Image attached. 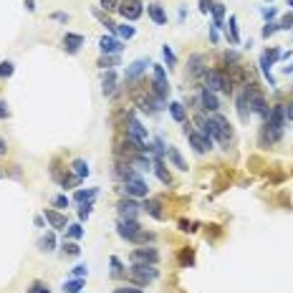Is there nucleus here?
<instances>
[{"mask_svg":"<svg viewBox=\"0 0 293 293\" xmlns=\"http://www.w3.org/2000/svg\"><path fill=\"white\" fill-rule=\"evenodd\" d=\"M162 56H164V61H167V69L177 66V56H175V51H172L170 46H162Z\"/></svg>","mask_w":293,"mask_h":293,"instance_id":"4c0bfd02","label":"nucleus"},{"mask_svg":"<svg viewBox=\"0 0 293 293\" xmlns=\"http://www.w3.org/2000/svg\"><path fill=\"white\" fill-rule=\"evenodd\" d=\"M114 64H116V56H104L101 53V58H99V66L101 69H111Z\"/></svg>","mask_w":293,"mask_h":293,"instance_id":"09e8293b","label":"nucleus"},{"mask_svg":"<svg viewBox=\"0 0 293 293\" xmlns=\"http://www.w3.org/2000/svg\"><path fill=\"white\" fill-rule=\"evenodd\" d=\"M109 263H111V276H114V278H127V268H124V263H121L116 256H111Z\"/></svg>","mask_w":293,"mask_h":293,"instance_id":"c756f323","label":"nucleus"},{"mask_svg":"<svg viewBox=\"0 0 293 293\" xmlns=\"http://www.w3.org/2000/svg\"><path fill=\"white\" fill-rule=\"evenodd\" d=\"M227 31H230V43H240V31H238V18H227Z\"/></svg>","mask_w":293,"mask_h":293,"instance_id":"7c9ffc66","label":"nucleus"},{"mask_svg":"<svg viewBox=\"0 0 293 293\" xmlns=\"http://www.w3.org/2000/svg\"><path fill=\"white\" fill-rule=\"evenodd\" d=\"M134 36H137L134 26H127V23H124V26L116 28V38H121V40H129V38H134Z\"/></svg>","mask_w":293,"mask_h":293,"instance_id":"f704fd0d","label":"nucleus"},{"mask_svg":"<svg viewBox=\"0 0 293 293\" xmlns=\"http://www.w3.org/2000/svg\"><path fill=\"white\" fill-rule=\"evenodd\" d=\"M184 134H187V139H190L192 149H195L197 154H205V152H210V149H213V139H210V137H205V134H200V132H195L187 121H184Z\"/></svg>","mask_w":293,"mask_h":293,"instance_id":"20e7f679","label":"nucleus"},{"mask_svg":"<svg viewBox=\"0 0 293 293\" xmlns=\"http://www.w3.org/2000/svg\"><path fill=\"white\" fill-rule=\"evenodd\" d=\"M48 18H51V20H56V23H69V20H71V15H69V13H64V10H56V13H51Z\"/></svg>","mask_w":293,"mask_h":293,"instance_id":"de8ad7c7","label":"nucleus"},{"mask_svg":"<svg viewBox=\"0 0 293 293\" xmlns=\"http://www.w3.org/2000/svg\"><path fill=\"white\" fill-rule=\"evenodd\" d=\"M283 73H286V76H288V73H293V64H291V66H286V69H283Z\"/></svg>","mask_w":293,"mask_h":293,"instance_id":"e2e57ef3","label":"nucleus"},{"mask_svg":"<svg viewBox=\"0 0 293 293\" xmlns=\"http://www.w3.org/2000/svg\"><path fill=\"white\" fill-rule=\"evenodd\" d=\"M71 276H73V278H86V276H89V265H83V263L73 265V268H71Z\"/></svg>","mask_w":293,"mask_h":293,"instance_id":"c03bdc74","label":"nucleus"},{"mask_svg":"<svg viewBox=\"0 0 293 293\" xmlns=\"http://www.w3.org/2000/svg\"><path fill=\"white\" fill-rule=\"evenodd\" d=\"M127 278H129L137 288H144V286H149L152 281H157V278H159V270H157V265L132 263V268L127 270Z\"/></svg>","mask_w":293,"mask_h":293,"instance_id":"f257e3e1","label":"nucleus"},{"mask_svg":"<svg viewBox=\"0 0 293 293\" xmlns=\"http://www.w3.org/2000/svg\"><path fill=\"white\" fill-rule=\"evenodd\" d=\"M213 121H215V127L220 129V134H222V139H225V144H227L230 139H233V127H230V121H227L225 116H220V114H215Z\"/></svg>","mask_w":293,"mask_h":293,"instance_id":"4be33fe9","label":"nucleus"},{"mask_svg":"<svg viewBox=\"0 0 293 293\" xmlns=\"http://www.w3.org/2000/svg\"><path fill=\"white\" fill-rule=\"evenodd\" d=\"M202 81H205V89L207 91H222V94H230L233 91V81H230L220 69H207L205 71V76H202Z\"/></svg>","mask_w":293,"mask_h":293,"instance_id":"f03ea898","label":"nucleus"},{"mask_svg":"<svg viewBox=\"0 0 293 293\" xmlns=\"http://www.w3.org/2000/svg\"><path fill=\"white\" fill-rule=\"evenodd\" d=\"M281 31V23H273V20H268V23L263 26V38H270L273 33H278Z\"/></svg>","mask_w":293,"mask_h":293,"instance_id":"79ce46f5","label":"nucleus"},{"mask_svg":"<svg viewBox=\"0 0 293 293\" xmlns=\"http://www.w3.org/2000/svg\"><path fill=\"white\" fill-rule=\"evenodd\" d=\"M83 43H86V38H83L81 33H66V36H64V51L71 53V56H76Z\"/></svg>","mask_w":293,"mask_h":293,"instance_id":"2eb2a0df","label":"nucleus"},{"mask_svg":"<svg viewBox=\"0 0 293 293\" xmlns=\"http://www.w3.org/2000/svg\"><path fill=\"white\" fill-rule=\"evenodd\" d=\"M146 13H149V18L154 20L157 26H167V10L159 3H149V5H146Z\"/></svg>","mask_w":293,"mask_h":293,"instance_id":"412c9836","label":"nucleus"},{"mask_svg":"<svg viewBox=\"0 0 293 293\" xmlns=\"http://www.w3.org/2000/svg\"><path fill=\"white\" fill-rule=\"evenodd\" d=\"M288 5H291V8H293V0H288Z\"/></svg>","mask_w":293,"mask_h":293,"instance_id":"69168bd1","label":"nucleus"},{"mask_svg":"<svg viewBox=\"0 0 293 293\" xmlns=\"http://www.w3.org/2000/svg\"><path fill=\"white\" fill-rule=\"evenodd\" d=\"M167 159H170L177 170H182V172H187V162L182 159V154L177 152V146H167Z\"/></svg>","mask_w":293,"mask_h":293,"instance_id":"bb28decb","label":"nucleus"},{"mask_svg":"<svg viewBox=\"0 0 293 293\" xmlns=\"http://www.w3.org/2000/svg\"><path fill=\"white\" fill-rule=\"evenodd\" d=\"M0 177H3V170H0Z\"/></svg>","mask_w":293,"mask_h":293,"instance_id":"338daca9","label":"nucleus"},{"mask_svg":"<svg viewBox=\"0 0 293 293\" xmlns=\"http://www.w3.org/2000/svg\"><path fill=\"white\" fill-rule=\"evenodd\" d=\"M38 250H43V253H53V250H56V233H53V230L38 240Z\"/></svg>","mask_w":293,"mask_h":293,"instance_id":"cd10ccee","label":"nucleus"},{"mask_svg":"<svg viewBox=\"0 0 293 293\" xmlns=\"http://www.w3.org/2000/svg\"><path fill=\"white\" fill-rule=\"evenodd\" d=\"M5 152H8V142L0 137V154H5Z\"/></svg>","mask_w":293,"mask_h":293,"instance_id":"052dcab7","label":"nucleus"},{"mask_svg":"<svg viewBox=\"0 0 293 293\" xmlns=\"http://www.w3.org/2000/svg\"><path fill=\"white\" fill-rule=\"evenodd\" d=\"M200 109H207L210 114H218V109H220V101H218V96H215L213 91L202 89V94H200Z\"/></svg>","mask_w":293,"mask_h":293,"instance_id":"f3484780","label":"nucleus"},{"mask_svg":"<svg viewBox=\"0 0 293 293\" xmlns=\"http://www.w3.org/2000/svg\"><path fill=\"white\" fill-rule=\"evenodd\" d=\"M99 48H101L104 56H116V53L124 51L121 38H116V36H101V38H99Z\"/></svg>","mask_w":293,"mask_h":293,"instance_id":"9b49d317","label":"nucleus"},{"mask_svg":"<svg viewBox=\"0 0 293 293\" xmlns=\"http://www.w3.org/2000/svg\"><path fill=\"white\" fill-rule=\"evenodd\" d=\"M91 13H94V18H96V20H99V23H101L104 28H107V31H109L111 36H116V23H114V20H111V18H109L107 13H104L101 8H94Z\"/></svg>","mask_w":293,"mask_h":293,"instance_id":"b1692460","label":"nucleus"},{"mask_svg":"<svg viewBox=\"0 0 293 293\" xmlns=\"http://www.w3.org/2000/svg\"><path fill=\"white\" fill-rule=\"evenodd\" d=\"M180 230H182V233H192V230H195V222H190V220H180Z\"/></svg>","mask_w":293,"mask_h":293,"instance_id":"8fccbe9b","label":"nucleus"},{"mask_svg":"<svg viewBox=\"0 0 293 293\" xmlns=\"http://www.w3.org/2000/svg\"><path fill=\"white\" fill-rule=\"evenodd\" d=\"M210 40H213V43H218V40H220V36H218L215 28H210Z\"/></svg>","mask_w":293,"mask_h":293,"instance_id":"680f3d73","label":"nucleus"},{"mask_svg":"<svg viewBox=\"0 0 293 293\" xmlns=\"http://www.w3.org/2000/svg\"><path fill=\"white\" fill-rule=\"evenodd\" d=\"M78 253H81L78 243H76V240H69V238H66V240H64V256H73V258H76Z\"/></svg>","mask_w":293,"mask_h":293,"instance_id":"c9c22d12","label":"nucleus"},{"mask_svg":"<svg viewBox=\"0 0 293 293\" xmlns=\"http://www.w3.org/2000/svg\"><path fill=\"white\" fill-rule=\"evenodd\" d=\"M38 293H51V288H48V286H43V288H40Z\"/></svg>","mask_w":293,"mask_h":293,"instance_id":"0e129e2a","label":"nucleus"},{"mask_svg":"<svg viewBox=\"0 0 293 293\" xmlns=\"http://www.w3.org/2000/svg\"><path fill=\"white\" fill-rule=\"evenodd\" d=\"M152 170H154V175L159 177L162 184H172V175L164 170V162H162V159H154V167H152Z\"/></svg>","mask_w":293,"mask_h":293,"instance_id":"c85d7f7f","label":"nucleus"},{"mask_svg":"<svg viewBox=\"0 0 293 293\" xmlns=\"http://www.w3.org/2000/svg\"><path fill=\"white\" fill-rule=\"evenodd\" d=\"M116 213H119V220H137L139 213H142V205L134 197H124L116 205Z\"/></svg>","mask_w":293,"mask_h":293,"instance_id":"0eeeda50","label":"nucleus"},{"mask_svg":"<svg viewBox=\"0 0 293 293\" xmlns=\"http://www.w3.org/2000/svg\"><path fill=\"white\" fill-rule=\"evenodd\" d=\"M124 20H137V18H142V13H144V3H139V0H121V5H119V10H116Z\"/></svg>","mask_w":293,"mask_h":293,"instance_id":"6e6552de","label":"nucleus"},{"mask_svg":"<svg viewBox=\"0 0 293 293\" xmlns=\"http://www.w3.org/2000/svg\"><path fill=\"white\" fill-rule=\"evenodd\" d=\"M66 238H69V240H81V238H83V225H81V222L69 225V227H66Z\"/></svg>","mask_w":293,"mask_h":293,"instance_id":"473e14b6","label":"nucleus"},{"mask_svg":"<svg viewBox=\"0 0 293 293\" xmlns=\"http://www.w3.org/2000/svg\"><path fill=\"white\" fill-rule=\"evenodd\" d=\"M83 288V278H71L64 283V293H81Z\"/></svg>","mask_w":293,"mask_h":293,"instance_id":"72a5a7b5","label":"nucleus"},{"mask_svg":"<svg viewBox=\"0 0 293 293\" xmlns=\"http://www.w3.org/2000/svg\"><path fill=\"white\" fill-rule=\"evenodd\" d=\"M23 5H26L28 13H33V10H36V0H23Z\"/></svg>","mask_w":293,"mask_h":293,"instance_id":"bf43d9fd","label":"nucleus"},{"mask_svg":"<svg viewBox=\"0 0 293 293\" xmlns=\"http://www.w3.org/2000/svg\"><path fill=\"white\" fill-rule=\"evenodd\" d=\"M263 124H265V127H270V129H281V132H283V127H286L283 104H276V107H270V111H268V116L263 119Z\"/></svg>","mask_w":293,"mask_h":293,"instance_id":"1a4fd4ad","label":"nucleus"},{"mask_svg":"<svg viewBox=\"0 0 293 293\" xmlns=\"http://www.w3.org/2000/svg\"><path fill=\"white\" fill-rule=\"evenodd\" d=\"M121 190H124V195L127 197H149V187H146V182L137 175V177H132V180H124L121 182Z\"/></svg>","mask_w":293,"mask_h":293,"instance_id":"39448f33","label":"nucleus"},{"mask_svg":"<svg viewBox=\"0 0 293 293\" xmlns=\"http://www.w3.org/2000/svg\"><path fill=\"white\" fill-rule=\"evenodd\" d=\"M127 124H129V127H127V134H129L132 139H137V142L146 144V127H142V121H139L132 111L127 114Z\"/></svg>","mask_w":293,"mask_h":293,"instance_id":"f8f14e48","label":"nucleus"},{"mask_svg":"<svg viewBox=\"0 0 293 293\" xmlns=\"http://www.w3.org/2000/svg\"><path fill=\"white\" fill-rule=\"evenodd\" d=\"M10 116V109H8V104L0 99V119H8Z\"/></svg>","mask_w":293,"mask_h":293,"instance_id":"864d4df0","label":"nucleus"},{"mask_svg":"<svg viewBox=\"0 0 293 293\" xmlns=\"http://www.w3.org/2000/svg\"><path fill=\"white\" fill-rule=\"evenodd\" d=\"M114 293H142V288H137V286H124V288H114Z\"/></svg>","mask_w":293,"mask_h":293,"instance_id":"3c124183","label":"nucleus"},{"mask_svg":"<svg viewBox=\"0 0 293 293\" xmlns=\"http://www.w3.org/2000/svg\"><path fill=\"white\" fill-rule=\"evenodd\" d=\"M99 5H101V10H107V13H111V10H119V5H121V0H99Z\"/></svg>","mask_w":293,"mask_h":293,"instance_id":"37998d69","label":"nucleus"},{"mask_svg":"<svg viewBox=\"0 0 293 293\" xmlns=\"http://www.w3.org/2000/svg\"><path fill=\"white\" fill-rule=\"evenodd\" d=\"M15 71V64L13 61H0V78H10Z\"/></svg>","mask_w":293,"mask_h":293,"instance_id":"58836bf2","label":"nucleus"},{"mask_svg":"<svg viewBox=\"0 0 293 293\" xmlns=\"http://www.w3.org/2000/svg\"><path fill=\"white\" fill-rule=\"evenodd\" d=\"M200 10L202 13H210L213 10V0H200Z\"/></svg>","mask_w":293,"mask_h":293,"instance_id":"5fc2aeb1","label":"nucleus"},{"mask_svg":"<svg viewBox=\"0 0 293 293\" xmlns=\"http://www.w3.org/2000/svg\"><path fill=\"white\" fill-rule=\"evenodd\" d=\"M43 218H46V222H48L53 230H66V227H69L66 215H64V213H58V210H53V207H46Z\"/></svg>","mask_w":293,"mask_h":293,"instance_id":"4468645a","label":"nucleus"},{"mask_svg":"<svg viewBox=\"0 0 293 293\" xmlns=\"http://www.w3.org/2000/svg\"><path fill=\"white\" fill-rule=\"evenodd\" d=\"M182 260L192 265V260H195V256H192V250H190V253H187V250H184V253H182Z\"/></svg>","mask_w":293,"mask_h":293,"instance_id":"4d7b16f0","label":"nucleus"},{"mask_svg":"<svg viewBox=\"0 0 293 293\" xmlns=\"http://www.w3.org/2000/svg\"><path fill=\"white\" fill-rule=\"evenodd\" d=\"M243 94H245V99H248V104H250V114H258L260 119H265L268 111H270V107H268L265 96L256 89V83H245Z\"/></svg>","mask_w":293,"mask_h":293,"instance_id":"7ed1b4c3","label":"nucleus"},{"mask_svg":"<svg viewBox=\"0 0 293 293\" xmlns=\"http://www.w3.org/2000/svg\"><path fill=\"white\" fill-rule=\"evenodd\" d=\"M170 114H172V119L175 121H180V124H184L187 121V109H184V104L182 101H170Z\"/></svg>","mask_w":293,"mask_h":293,"instance_id":"a878e982","label":"nucleus"},{"mask_svg":"<svg viewBox=\"0 0 293 293\" xmlns=\"http://www.w3.org/2000/svg\"><path fill=\"white\" fill-rule=\"evenodd\" d=\"M154 240V235L152 233H144V230H139V233H137V238L132 240L134 245H146V243H152Z\"/></svg>","mask_w":293,"mask_h":293,"instance_id":"a19ab883","label":"nucleus"},{"mask_svg":"<svg viewBox=\"0 0 293 293\" xmlns=\"http://www.w3.org/2000/svg\"><path fill=\"white\" fill-rule=\"evenodd\" d=\"M101 91H104V96H114V91H116V73H114V69H107V73H104Z\"/></svg>","mask_w":293,"mask_h":293,"instance_id":"aec40b11","label":"nucleus"},{"mask_svg":"<svg viewBox=\"0 0 293 293\" xmlns=\"http://www.w3.org/2000/svg\"><path fill=\"white\" fill-rule=\"evenodd\" d=\"M142 210H144L146 215H152L154 220H164L162 202H159V200H154V197H144V202H142Z\"/></svg>","mask_w":293,"mask_h":293,"instance_id":"a211bd4d","label":"nucleus"},{"mask_svg":"<svg viewBox=\"0 0 293 293\" xmlns=\"http://www.w3.org/2000/svg\"><path fill=\"white\" fill-rule=\"evenodd\" d=\"M53 205L58 207V210H66V207L71 205V197H66V195H56V197H53Z\"/></svg>","mask_w":293,"mask_h":293,"instance_id":"49530a36","label":"nucleus"},{"mask_svg":"<svg viewBox=\"0 0 293 293\" xmlns=\"http://www.w3.org/2000/svg\"><path fill=\"white\" fill-rule=\"evenodd\" d=\"M281 137H283L281 129H270V127H265V124H263V129H260V144H263V146H273V144H278Z\"/></svg>","mask_w":293,"mask_h":293,"instance_id":"6ab92c4d","label":"nucleus"},{"mask_svg":"<svg viewBox=\"0 0 293 293\" xmlns=\"http://www.w3.org/2000/svg\"><path fill=\"white\" fill-rule=\"evenodd\" d=\"M71 167H73V175H76V177H81V180H83V177H89V172H91L86 159H73V164H71Z\"/></svg>","mask_w":293,"mask_h":293,"instance_id":"2f4dec72","label":"nucleus"},{"mask_svg":"<svg viewBox=\"0 0 293 293\" xmlns=\"http://www.w3.org/2000/svg\"><path fill=\"white\" fill-rule=\"evenodd\" d=\"M235 109H238L240 121H243V124H248V119H250V104H248V99H245V94H243V91H240V94H238V99H235Z\"/></svg>","mask_w":293,"mask_h":293,"instance_id":"5701e85b","label":"nucleus"},{"mask_svg":"<svg viewBox=\"0 0 293 293\" xmlns=\"http://www.w3.org/2000/svg\"><path fill=\"white\" fill-rule=\"evenodd\" d=\"M96 195H99V187H89V190H81V187H76V192H73V202H78V205L91 202Z\"/></svg>","mask_w":293,"mask_h":293,"instance_id":"393cba45","label":"nucleus"},{"mask_svg":"<svg viewBox=\"0 0 293 293\" xmlns=\"http://www.w3.org/2000/svg\"><path fill=\"white\" fill-rule=\"evenodd\" d=\"M40 288H43V283H40V281H33V283L28 286V291H26V293H38Z\"/></svg>","mask_w":293,"mask_h":293,"instance_id":"6e6d98bb","label":"nucleus"},{"mask_svg":"<svg viewBox=\"0 0 293 293\" xmlns=\"http://www.w3.org/2000/svg\"><path fill=\"white\" fill-rule=\"evenodd\" d=\"M139 230H142L139 220H119V222H116V233H119V238H124L127 243H132V240L137 238Z\"/></svg>","mask_w":293,"mask_h":293,"instance_id":"9d476101","label":"nucleus"},{"mask_svg":"<svg viewBox=\"0 0 293 293\" xmlns=\"http://www.w3.org/2000/svg\"><path fill=\"white\" fill-rule=\"evenodd\" d=\"M149 66H152L149 58H137V61H132V64L127 66V81H139Z\"/></svg>","mask_w":293,"mask_h":293,"instance_id":"ddd939ff","label":"nucleus"},{"mask_svg":"<svg viewBox=\"0 0 293 293\" xmlns=\"http://www.w3.org/2000/svg\"><path fill=\"white\" fill-rule=\"evenodd\" d=\"M281 53H283V51H278V48H265V51H263L260 56H263V58L268 61V64H270V66H273V64H276V61H281Z\"/></svg>","mask_w":293,"mask_h":293,"instance_id":"e433bc0d","label":"nucleus"},{"mask_svg":"<svg viewBox=\"0 0 293 293\" xmlns=\"http://www.w3.org/2000/svg\"><path fill=\"white\" fill-rule=\"evenodd\" d=\"M263 18H265V23H268V20H273V18H276V8H273V5L263 8Z\"/></svg>","mask_w":293,"mask_h":293,"instance_id":"603ef678","label":"nucleus"},{"mask_svg":"<svg viewBox=\"0 0 293 293\" xmlns=\"http://www.w3.org/2000/svg\"><path fill=\"white\" fill-rule=\"evenodd\" d=\"M187 66H190V76H195V78H202L205 71H207V66H205V56H202V53H192L190 61H187Z\"/></svg>","mask_w":293,"mask_h":293,"instance_id":"dca6fc26","label":"nucleus"},{"mask_svg":"<svg viewBox=\"0 0 293 293\" xmlns=\"http://www.w3.org/2000/svg\"><path fill=\"white\" fill-rule=\"evenodd\" d=\"M278 23H281V31H293V10L286 13V15L278 20Z\"/></svg>","mask_w":293,"mask_h":293,"instance_id":"a18cd8bd","label":"nucleus"},{"mask_svg":"<svg viewBox=\"0 0 293 293\" xmlns=\"http://www.w3.org/2000/svg\"><path fill=\"white\" fill-rule=\"evenodd\" d=\"M129 260H132V263L157 265V263H159V253H157V248H152V245H142V248H134V250H132Z\"/></svg>","mask_w":293,"mask_h":293,"instance_id":"423d86ee","label":"nucleus"},{"mask_svg":"<svg viewBox=\"0 0 293 293\" xmlns=\"http://www.w3.org/2000/svg\"><path fill=\"white\" fill-rule=\"evenodd\" d=\"M33 225H36V227H43V225H46V218H43V215H36Z\"/></svg>","mask_w":293,"mask_h":293,"instance_id":"13d9d810","label":"nucleus"},{"mask_svg":"<svg viewBox=\"0 0 293 293\" xmlns=\"http://www.w3.org/2000/svg\"><path fill=\"white\" fill-rule=\"evenodd\" d=\"M94 213V200L91 202H83L81 207H78V220L83 222V220H89V215Z\"/></svg>","mask_w":293,"mask_h":293,"instance_id":"ea45409f","label":"nucleus"}]
</instances>
